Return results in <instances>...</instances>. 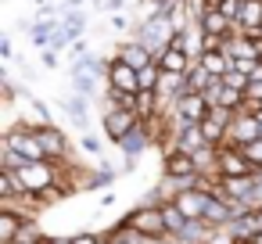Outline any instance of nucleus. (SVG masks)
<instances>
[{"instance_id": "25", "label": "nucleus", "mask_w": 262, "mask_h": 244, "mask_svg": "<svg viewBox=\"0 0 262 244\" xmlns=\"http://www.w3.org/2000/svg\"><path fill=\"white\" fill-rule=\"evenodd\" d=\"M104 237H97V233H72L69 237V244H101Z\"/></svg>"}, {"instance_id": "26", "label": "nucleus", "mask_w": 262, "mask_h": 244, "mask_svg": "<svg viewBox=\"0 0 262 244\" xmlns=\"http://www.w3.org/2000/svg\"><path fill=\"white\" fill-rule=\"evenodd\" d=\"M79 144H83V151H86V154H97V151H101V144H97L94 137H86V133H83V140H79Z\"/></svg>"}, {"instance_id": "13", "label": "nucleus", "mask_w": 262, "mask_h": 244, "mask_svg": "<svg viewBox=\"0 0 262 244\" xmlns=\"http://www.w3.org/2000/svg\"><path fill=\"white\" fill-rule=\"evenodd\" d=\"M151 140H155L151 126H147V122H140V126H137V129H133V133H129V137L119 144V147H122V154H126V158H129V165H133V162L144 154V147H147Z\"/></svg>"}, {"instance_id": "23", "label": "nucleus", "mask_w": 262, "mask_h": 244, "mask_svg": "<svg viewBox=\"0 0 262 244\" xmlns=\"http://www.w3.org/2000/svg\"><path fill=\"white\" fill-rule=\"evenodd\" d=\"M112 183V169H101V172H90V180L83 176V187L86 190H97V187H108Z\"/></svg>"}, {"instance_id": "7", "label": "nucleus", "mask_w": 262, "mask_h": 244, "mask_svg": "<svg viewBox=\"0 0 262 244\" xmlns=\"http://www.w3.org/2000/svg\"><path fill=\"white\" fill-rule=\"evenodd\" d=\"M140 122H144V119H140L133 108H112V112H104V119H101V126H104L108 140H115V144H122V140H126Z\"/></svg>"}, {"instance_id": "22", "label": "nucleus", "mask_w": 262, "mask_h": 244, "mask_svg": "<svg viewBox=\"0 0 262 244\" xmlns=\"http://www.w3.org/2000/svg\"><path fill=\"white\" fill-rule=\"evenodd\" d=\"M36 240H47V237L36 230V223H29V219H26V226L18 230V237H15L11 244H36Z\"/></svg>"}, {"instance_id": "14", "label": "nucleus", "mask_w": 262, "mask_h": 244, "mask_svg": "<svg viewBox=\"0 0 262 244\" xmlns=\"http://www.w3.org/2000/svg\"><path fill=\"white\" fill-rule=\"evenodd\" d=\"M115 58L119 61H126V65H133V69H147L151 61H155V54L140 43V40H129V43H122L119 51H115Z\"/></svg>"}, {"instance_id": "11", "label": "nucleus", "mask_w": 262, "mask_h": 244, "mask_svg": "<svg viewBox=\"0 0 262 244\" xmlns=\"http://www.w3.org/2000/svg\"><path fill=\"white\" fill-rule=\"evenodd\" d=\"M172 147H176V151H187V154H198V151H205V147H208V140H205L201 126H176ZM212 147H215V144H212Z\"/></svg>"}, {"instance_id": "21", "label": "nucleus", "mask_w": 262, "mask_h": 244, "mask_svg": "<svg viewBox=\"0 0 262 244\" xmlns=\"http://www.w3.org/2000/svg\"><path fill=\"white\" fill-rule=\"evenodd\" d=\"M223 83H226L230 90H237V94H248L251 76H244V72H237V69H233V72H226V76H223Z\"/></svg>"}, {"instance_id": "20", "label": "nucleus", "mask_w": 262, "mask_h": 244, "mask_svg": "<svg viewBox=\"0 0 262 244\" xmlns=\"http://www.w3.org/2000/svg\"><path fill=\"white\" fill-rule=\"evenodd\" d=\"M158 79H162V65L151 61L147 69H140V90H158Z\"/></svg>"}, {"instance_id": "2", "label": "nucleus", "mask_w": 262, "mask_h": 244, "mask_svg": "<svg viewBox=\"0 0 262 244\" xmlns=\"http://www.w3.org/2000/svg\"><path fill=\"white\" fill-rule=\"evenodd\" d=\"M61 169H65V162H51V158H43V162H26L22 169H15V176H18V183H22L26 194L43 197V194L58 183Z\"/></svg>"}, {"instance_id": "4", "label": "nucleus", "mask_w": 262, "mask_h": 244, "mask_svg": "<svg viewBox=\"0 0 262 244\" xmlns=\"http://www.w3.org/2000/svg\"><path fill=\"white\" fill-rule=\"evenodd\" d=\"M212 112V104H208V97L205 94H198V90H187L176 104H172V119H176V126H201V119Z\"/></svg>"}, {"instance_id": "24", "label": "nucleus", "mask_w": 262, "mask_h": 244, "mask_svg": "<svg viewBox=\"0 0 262 244\" xmlns=\"http://www.w3.org/2000/svg\"><path fill=\"white\" fill-rule=\"evenodd\" d=\"M241 151H244V154H248V158H251V162L262 169V140H255V144H244Z\"/></svg>"}, {"instance_id": "27", "label": "nucleus", "mask_w": 262, "mask_h": 244, "mask_svg": "<svg viewBox=\"0 0 262 244\" xmlns=\"http://www.w3.org/2000/svg\"><path fill=\"white\" fill-rule=\"evenodd\" d=\"M255 115H258V129H262V112H255Z\"/></svg>"}, {"instance_id": "10", "label": "nucleus", "mask_w": 262, "mask_h": 244, "mask_svg": "<svg viewBox=\"0 0 262 244\" xmlns=\"http://www.w3.org/2000/svg\"><path fill=\"white\" fill-rule=\"evenodd\" d=\"M36 137H40V147L51 162H65L69 158V137L58 129V126H36Z\"/></svg>"}, {"instance_id": "18", "label": "nucleus", "mask_w": 262, "mask_h": 244, "mask_svg": "<svg viewBox=\"0 0 262 244\" xmlns=\"http://www.w3.org/2000/svg\"><path fill=\"white\" fill-rule=\"evenodd\" d=\"M104 244H147V237H144L140 230H133V226L122 219V223H115V226L104 233Z\"/></svg>"}, {"instance_id": "17", "label": "nucleus", "mask_w": 262, "mask_h": 244, "mask_svg": "<svg viewBox=\"0 0 262 244\" xmlns=\"http://www.w3.org/2000/svg\"><path fill=\"white\" fill-rule=\"evenodd\" d=\"M26 226V215L15 208H0V244H11L18 237V230Z\"/></svg>"}, {"instance_id": "28", "label": "nucleus", "mask_w": 262, "mask_h": 244, "mask_svg": "<svg viewBox=\"0 0 262 244\" xmlns=\"http://www.w3.org/2000/svg\"><path fill=\"white\" fill-rule=\"evenodd\" d=\"M36 244H47V240H36Z\"/></svg>"}, {"instance_id": "3", "label": "nucleus", "mask_w": 262, "mask_h": 244, "mask_svg": "<svg viewBox=\"0 0 262 244\" xmlns=\"http://www.w3.org/2000/svg\"><path fill=\"white\" fill-rule=\"evenodd\" d=\"M126 223L133 226V230H140L147 240H165L169 237V226H165V212H162V205H137L129 215H126Z\"/></svg>"}, {"instance_id": "1", "label": "nucleus", "mask_w": 262, "mask_h": 244, "mask_svg": "<svg viewBox=\"0 0 262 244\" xmlns=\"http://www.w3.org/2000/svg\"><path fill=\"white\" fill-rule=\"evenodd\" d=\"M176 33H180V22L176 18H169V15H162V11H151L144 22H140V29H137V36L133 40H140L155 58L176 40Z\"/></svg>"}, {"instance_id": "19", "label": "nucleus", "mask_w": 262, "mask_h": 244, "mask_svg": "<svg viewBox=\"0 0 262 244\" xmlns=\"http://www.w3.org/2000/svg\"><path fill=\"white\" fill-rule=\"evenodd\" d=\"M212 83H215V76H212V72H208V69L194 58V65L187 69V86H190V90H198V94H205Z\"/></svg>"}, {"instance_id": "5", "label": "nucleus", "mask_w": 262, "mask_h": 244, "mask_svg": "<svg viewBox=\"0 0 262 244\" xmlns=\"http://www.w3.org/2000/svg\"><path fill=\"white\" fill-rule=\"evenodd\" d=\"M215 169H219V176H255L258 172V165L237 144H223L215 151Z\"/></svg>"}, {"instance_id": "12", "label": "nucleus", "mask_w": 262, "mask_h": 244, "mask_svg": "<svg viewBox=\"0 0 262 244\" xmlns=\"http://www.w3.org/2000/svg\"><path fill=\"white\" fill-rule=\"evenodd\" d=\"M237 33H244V36H262V0H244V4H241Z\"/></svg>"}, {"instance_id": "16", "label": "nucleus", "mask_w": 262, "mask_h": 244, "mask_svg": "<svg viewBox=\"0 0 262 244\" xmlns=\"http://www.w3.org/2000/svg\"><path fill=\"white\" fill-rule=\"evenodd\" d=\"M198 61H201L215 79H223L226 72H233V58H230L226 51H201V54H198Z\"/></svg>"}, {"instance_id": "6", "label": "nucleus", "mask_w": 262, "mask_h": 244, "mask_svg": "<svg viewBox=\"0 0 262 244\" xmlns=\"http://www.w3.org/2000/svg\"><path fill=\"white\" fill-rule=\"evenodd\" d=\"M104 79H108V90L112 94H129V97L140 94V69H133V65L119 61V58L104 69Z\"/></svg>"}, {"instance_id": "15", "label": "nucleus", "mask_w": 262, "mask_h": 244, "mask_svg": "<svg viewBox=\"0 0 262 244\" xmlns=\"http://www.w3.org/2000/svg\"><path fill=\"white\" fill-rule=\"evenodd\" d=\"M165 172L169 176H201V169H198V162H194V154H187V151H169L165 154Z\"/></svg>"}, {"instance_id": "9", "label": "nucleus", "mask_w": 262, "mask_h": 244, "mask_svg": "<svg viewBox=\"0 0 262 244\" xmlns=\"http://www.w3.org/2000/svg\"><path fill=\"white\" fill-rule=\"evenodd\" d=\"M230 122H233V108H219V104H212V112L201 119V133H205V140L215 144V147H223V144H226V133H230Z\"/></svg>"}, {"instance_id": "8", "label": "nucleus", "mask_w": 262, "mask_h": 244, "mask_svg": "<svg viewBox=\"0 0 262 244\" xmlns=\"http://www.w3.org/2000/svg\"><path fill=\"white\" fill-rule=\"evenodd\" d=\"M255 140H262L258 115H255V112H244V108H237V112H233V122H230V133H226V144H237V147H244V144H255Z\"/></svg>"}]
</instances>
